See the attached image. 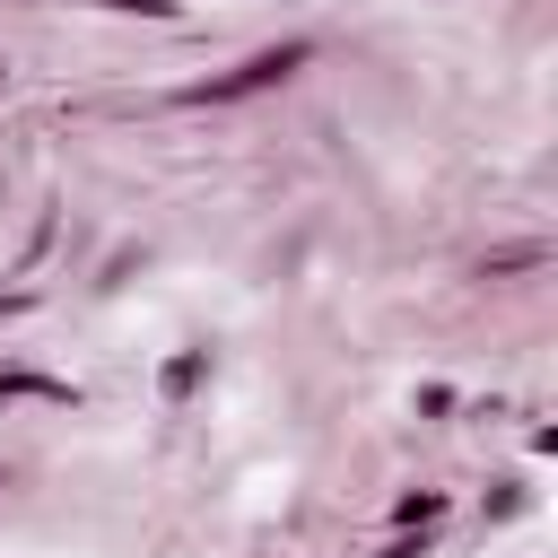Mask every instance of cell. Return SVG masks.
<instances>
[{
  "mask_svg": "<svg viewBox=\"0 0 558 558\" xmlns=\"http://www.w3.org/2000/svg\"><path fill=\"white\" fill-rule=\"evenodd\" d=\"M305 61V44H279V52H253L244 70H227V78H209V87H192V96H253V87H270V78H288Z\"/></svg>",
  "mask_w": 558,
  "mask_h": 558,
  "instance_id": "cell-1",
  "label": "cell"
},
{
  "mask_svg": "<svg viewBox=\"0 0 558 558\" xmlns=\"http://www.w3.org/2000/svg\"><path fill=\"white\" fill-rule=\"evenodd\" d=\"M192 384H201V349H183V357L166 366V392H192Z\"/></svg>",
  "mask_w": 558,
  "mask_h": 558,
  "instance_id": "cell-2",
  "label": "cell"
}]
</instances>
